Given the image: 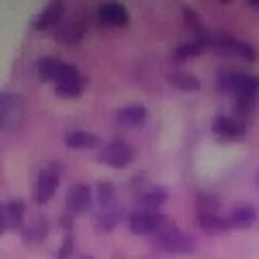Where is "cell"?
Masks as SVG:
<instances>
[{
	"label": "cell",
	"instance_id": "obj_1",
	"mask_svg": "<svg viewBox=\"0 0 259 259\" xmlns=\"http://www.w3.org/2000/svg\"><path fill=\"white\" fill-rule=\"evenodd\" d=\"M152 242L159 245L162 252H173V256H190V252L197 249V245H194V239H190V235H187L183 228L169 225V221H166V225H162L159 232L152 235Z\"/></svg>",
	"mask_w": 259,
	"mask_h": 259
},
{
	"label": "cell",
	"instance_id": "obj_2",
	"mask_svg": "<svg viewBox=\"0 0 259 259\" xmlns=\"http://www.w3.org/2000/svg\"><path fill=\"white\" fill-rule=\"evenodd\" d=\"M97 159L104 162V166H111V169H124V166L135 162V145L124 142V139H111L97 149Z\"/></svg>",
	"mask_w": 259,
	"mask_h": 259
},
{
	"label": "cell",
	"instance_id": "obj_3",
	"mask_svg": "<svg viewBox=\"0 0 259 259\" xmlns=\"http://www.w3.org/2000/svg\"><path fill=\"white\" fill-rule=\"evenodd\" d=\"M211 49L221 52V56H228V59H239V62H256V49L249 45V41L235 38V35H211Z\"/></svg>",
	"mask_w": 259,
	"mask_h": 259
},
{
	"label": "cell",
	"instance_id": "obj_4",
	"mask_svg": "<svg viewBox=\"0 0 259 259\" xmlns=\"http://www.w3.org/2000/svg\"><path fill=\"white\" fill-rule=\"evenodd\" d=\"M59 190V169L56 166H45V169H35L31 173V200L35 204H49Z\"/></svg>",
	"mask_w": 259,
	"mask_h": 259
},
{
	"label": "cell",
	"instance_id": "obj_5",
	"mask_svg": "<svg viewBox=\"0 0 259 259\" xmlns=\"http://www.w3.org/2000/svg\"><path fill=\"white\" fill-rule=\"evenodd\" d=\"M52 87H56V94H59L62 100H76V97H83V90H87V76H83L76 66H69V62H66Z\"/></svg>",
	"mask_w": 259,
	"mask_h": 259
},
{
	"label": "cell",
	"instance_id": "obj_6",
	"mask_svg": "<svg viewBox=\"0 0 259 259\" xmlns=\"http://www.w3.org/2000/svg\"><path fill=\"white\" fill-rule=\"evenodd\" d=\"M124 225H128L132 235H139V239H152L162 225H166V218H162L159 211H132Z\"/></svg>",
	"mask_w": 259,
	"mask_h": 259
},
{
	"label": "cell",
	"instance_id": "obj_7",
	"mask_svg": "<svg viewBox=\"0 0 259 259\" xmlns=\"http://www.w3.org/2000/svg\"><path fill=\"white\" fill-rule=\"evenodd\" d=\"M66 14H69V4L66 0H49L38 14L31 18V28L35 31H56L62 21H66Z\"/></svg>",
	"mask_w": 259,
	"mask_h": 259
},
{
	"label": "cell",
	"instance_id": "obj_8",
	"mask_svg": "<svg viewBox=\"0 0 259 259\" xmlns=\"http://www.w3.org/2000/svg\"><path fill=\"white\" fill-rule=\"evenodd\" d=\"M94 18H97V24H104V28H128L132 14H128V7H124L121 0H100L97 7H94Z\"/></svg>",
	"mask_w": 259,
	"mask_h": 259
},
{
	"label": "cell",
	"instance_id": "obj_9",
	"mask_svg": "<svg viewBox=\"0 0 259 259\" xmlns=\"http://www.w3.org/2000/svg\"><path fill=\"white\" fill-rule=\"evenodd\" d=\"M94 211V187L90 183H73L66 190V214L80 218V214H90Z\"/></svg>",
	"mask_w": 259,
	"mask_h": 259
},
{
	"label": "cell",
	"instance_id": "obj_10",
	"mask_svg": "<svg viewBox=\"0 0 259 259\" xmlns=\"http://www.w3.org/2000/svg\"><path fill=\"white\" fill-rule=\"evenodd\" d=\"M90 21H94V14H80V18H69L66 14V21L56 28V41H62V45H80L87 28H90Z\"/></svg>",
	"mask_w": 259,
	"mask_h": 259
},
{
	"label": "cell",
	"instance_id": "obj_11",
	"mask_svg": "<svg viewBox=\"0 0 259 259\" xmlns=\"http://www.w3.org/2000/svg\"><path fill=\"white\" fill-rule=\"evenodd\" d=\"M211 132L221 142H242L245 139V121L235 118V114H218V118L211 121Z\"/></svg>",
	"mask_w": 259,
	"mask_h": 259
},
{
	"label": "cell",
	"instance_id": "obj_12",
	"mask_svg": "<svg viewBox=\"0 0 259 259\" xmlns=\"http://www.w3.org/2000/svg\"><path fill=\"white\" fill-rule=\"evenodd\" d=\"M21 118H24V104H21V97L11 94V90H0V132L14 128Z\"/></svg>",
	"mask_w": 259,
	"mask_h": 259
},
{
	"label": "cell",
	"instance_id": "obj_13",
	"mask_svg": "<svg viewBox=\"0 0 259 259\" xmlns=\"http://www.w3.org/2000/svg\"><path fill=\"white\" fill-rule=\"evenodd\" d=\"M121 207V194H118V187L114 183H94V211H118Z\"/></svg>",
	"mask_w": 259,
	"mask_h": 259
},
{
	"label": "cell",
	"instance_id": "obj_14",
	"mask_svg": "<svg viewBox=\"0 0 259 259\" xmlns=\"http://www.w3.org/2000/svg\"><path fill=\"white\" fill-rule=\"evenodd\" d=\"M228 225L232 228H249V225H256L259 221V211H256V204H245V200H235L232 207H228Z\"/></svg>",
	"mask_w": 259,
	"mask_h": 259
},
{
	"label": "cell",
	"instance_id": "obj_15",
	"mask_svg": "<svg viewBox=\"0 0 259 259\" xmlns=\"http://www.w3.org/2000/svg\"><path fill=\"white\" fill-rule=\"evenodd\" d=\"M245 76H249V73H242V69H221L218 73V90L225 94V97H239Z\"/></svg>",
	"mask_w": 259,
	"mask_h": 259
},
{
	"label": "cell",
	"instance_id": "obj_16",
	"mask_svg": "<svg viewBox=\"0 0 259 259\" xmlns=\"http://www.w3.org/2000/svg\"><path fill=\"white\" fill-rule=\"evenodd\" d=\"M114 121H118V124H124V128H139V124H145V121H149V111H145L142 104H124V107H118Z\"/></svg>",
	"mask_w": 259,
	"mask_h": 259
},
{
	"label": "cell",
	"instance_id": "obj_17",
	"mask_svg": "<svg viewBox=\"0 0 259 259\" xmlns=\"http://www.w3.org/2000/svg\"><path fill=\"white\" fill-rule=\"evenodd\" d=\"M211 52V38H190L173 49V62H183V59H194V56H204Z\"/></svg>",
	"mask_w": 259,
	"mask_h": 259
},
{
	"label": "cell",
	"instance_id": "obj_18",
	"mask_svg": "<svg viewBox=\"0 0 259 259\" xmlns=\"http://www.w3.org/2000/svg\"><path fill=\"white\" fill-rule=\"evenodd\" d=\"M66 149H80V152H87V149H100L104 142L94 135V132H66Z\"/></svg>",
	"mask_w": 259,
	"mask_h": 259
},
{
	"label": "cell",
	"instance_id": "obj_19",
	"mask_svg": "<svg viewBox=\"0 0 259 259\" xmlns=\"http://www.w3.org/2000/svg\"><path fill=\"white\" fill-rule=\"evenodd\" d=\"M166 200H169L166 187H149L145 194H139V211H159Z\"/></svg>",
	"mask_w": 259,
	"mask_h": 259
},
{
	"label": "cell",
	"instance_id": "obj_20",
	"mask_svg": "<svg viewBox=\"0 0 259 259\" xmlns=\"http://www.w3.org/2000/svg\"><path fill=\"white\" fill-rule=\"evenodd\" d=\"M62 66H66V62H62V59H56V56H41V59L35 62V73H38V80H45V83H56V76L62 73Z\"/></svg>",
	"mask_w": 259,
	"mask_h": 259
},
{
	"label": "cell",
	"instance_id": "obj_21",
	"mask_svg": "<svg viewBox=\"0 0 259 259\" xmlns=\"http://www.w3.org/2000/svg\"><path fill=\"white\" fill-rule=\"evenodd\" d=\"M121 221H128V214H124V211H100L97 218H94V228H97L100 235H107V232H114V228H118Z\"/></svg>",
	"mask_w": 259,
	"mask_h": 259
},
{
	"label": "cell",
	"instance_id": "obj_22",
	"mask_svg": "<svg viewBox=\"0 0 259 259\" xmlns=\"http://www.w3.org/2000/svg\"><path fill=\"white\" fill-rule=\"evenodd\" d=\"M197 225H200V232H207V235H225V232H232L228 218H218V214H197Z\"/></svg>",
	"mask_w": 259,
	"mask_h": 259
},
{
	"label": "cell",
	"instance_id": "obj_23",
	"mask_svg": "<svg viewBox=\"0 0 259 259\" xmlns=\"http://www.w3.org/2000/svg\"><path fill=\"white\" fill-rule=\"evenodd\" d=\"M169 83H173L177 90H183V94H197L200 90V80L194 73H187V69H173V73H169Z\"/></svg>",
	"mask_w": 259,
	"mask_h": 259
},
{
	"label": "cell",
	"instance_id": "obj_24",
	"mask_svg": "<svg viewBox=\"0 0 259 259\" xmlns=\"http://www.w3.org/2000/svg\"><path fill=\"white\" fill-rule=\"evenodd\" d=\"M24 200H4V211H7V225H11V232H21L24 228Z\"/></svg>",
	"mask_w": 259,
	"mask_h": 259
},
{
	"label": "cell",
	"instance_id": "obj_25",
	"mask_svg": "<svg viewBox=\"0 0 259 259\" xmlns=\"http://www.w3.org/2000/svg\"><path fill=\"white\" fill-rule=\"evenodd\" d=\"M24 242L28 245H35V242H45V235H49V221L45 218H35V221H24Z\"/></svg>",
	"mask_w": 259,
	"mask_h": 259
},
{
	"label": "cell",
	"instance_id": "obj_26",
	"mask_svg": "<svg viewBox=\"0 0 259 259\" xmlns=\"http://www.w3.org/2000/svg\"><path fill=\"white\" fill-rule=\"evenodd\" d=\"M183 24L194 31V38H211V35H207V28H204V21L197 18V11H194V7H183Z\"/></svg>",
	"mask_w": 259,
	"mask_h": 259
},
{
	"label": "cell",
	"instance_id": "obj_27",
	"mask_svg": "<svg viewBox=\"0 0 259 259\" xmlns=\"http://www.w3.org/2000/svg\"><path fill=\"white\" fill-rule=\"evenodd\" d=\"M197 214H218V197L211 190H197Z\"/></svg>",
	"mask_w": 259,
	"mask_h": 259
},
{
	"label": "cell",
	"instance_id": "obj_28",
	"mask_svg": "<svg viewBox=\"0 0 259 259\" xmlns=\"http://www.w3.org/2000/svg\"><path fill=\"white\" fill-rule=\"evenodd\" d=\"M73 252H76V239H73V232H66V239H62L56 259H73Z\"/></svg>",
	"mask_w": 259,
	"mask_h": 259
},
{
	"label": "cell",
	"instance_id": "obj_29",
	"mask_svg": "<svg viewBox=\"0 0 259 259\" xmlns=\"http://www.w3.org/2000/svg\"><path fill=\"white\" fill-rule=\"evenodd\" d=\"M149 187H152V183H149V173H135V180H132V190H135V194H145Z\"/></svg>",
	"mask_w": 259,
	"mask_h": 259
},
{
	"label": "cell",
	"instance_id": "obj_30",
	"mask_svg": "<svg viewBox=\"0 0 259 259\" xmlns=\"http://www.w3.org/2000/svg\"><path fill=\"white\" fill-rule=\"evenodd\" d=\"M11 225H7V211H4V200H0V235H7Z\"/></svg>",
	"mask_w": 259,
	"mask_h": 259
},
{
	"label": "cell",
	"instance_id": "obj_31",
	"mask_svg": "<svg viewBox=\"0 0 259 259\" xmlns=\"http://www.w3.org/2000/svg\"><path fill=\"white\" fill-rule=\"evenodd\" d=\"M245 4H249V7H259V0H245Z\"/></svg>",
	"mask_w": 259,
	"mask_h": 259
},
{
	"label": "cell",
	"instance_id": "obj_32",
	"mask_svg": "<svg viewBox=\"0 0 259 259\" xmlns=\"http://www.w3.org/2000/svg\"><path fill=\"white\" fill-rule=\"evenodd\" d=\"M221 4H232V0H221Z\"/></svg>",
	"mask_w": 259,
	"mask_h": 259
},
{
	"label": "cell",
	"instance_id": "obj_33",
	"mask_svg": "<svg viewBox=\"0 0 259 259\" xmlns=\"http://www.w3.org/2000/svg\"><path fill=\"white\" fill-rule=\"evenodd\" d=\"M256 187H259V177H256Z\"/></svg>",
	"mask_w": 259,
	"mask_h": 259
}]
</instances>
